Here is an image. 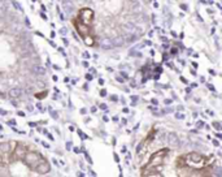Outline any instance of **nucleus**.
Here are the masks:
<instances>
[{"label": "nucleus", "instance_id": "f8f14e48", "mask_svg": "<svg viewBox=\"0 0 222 177\" xmlns=\"http://www.w3.org/2000/svg\"><path fill=\"white\" fill-rule=\"evenodd\" d=\"M213 127H214L216 129H220V130H221V125H218V122H213Z\"/></svg>", "mask_w": 222, "mask_h": 177}, {"label": "nucleus", "instance_id": "20e7f679", "mask_svg": "<svg viewBox=\"0 0 222 177\" xmlns=\"http://www.w3.org/2000/svg\"><path fill=\"white\" fill-rule=\"evenodd\" d=\"M73 25L74 28H76L77 33L81 35V38H82L83 41H85V43L87 46H95V31L92 30V28H90V26H86L85 23H82L79 20L74 18L73 20Z\"/></svg>", "mask_w": 222, "mask_h": 177}, {"label": "nucleus", "instance_id": "423d86ee", "mask_svg": "<svg viewBox=\"0 0 222 177\" xmlns=\"http://www.w3.org/2000/svg\"><path fill=\"white\" fill-rule=\"evenodd\" d=\"M29 151H30L29 146L26 145V143L18 142V143H17V146H16V149H14V151L12 152V155H11L12 163H16V161H20V160L22 161Z\"/></svg>", "mask_w": 222, "mask_h": 177}, {"label": "nucleus", "instance_id": "9d476101", "mask_svg": "<svg viewBox=\"0 0 222 177\" xmlns=\"http://www.w3.org/2000/svg\"><path fill=\"white\" fill-rule=\"evenodd\" d=\"M21 95V90L20 89H13V90H11L9 91V97L12 98H18Z\"/></svg>", "mask_w": 222, "mask_h": 177}, {"label": "nucleus", "instance_id": "9b49d317", "mask_svg": "<svg viewBox=\"0 0 222 177\" xmlns=\"http://www.w3.org/2000/svg\"><path fill=\"white\" fill-rule=\"evenodd\" d=\"M47 95H48V91H47V90H44V91L39 92V94H35V97H37L38 99H43V98H46Z\"/></svg>", "mask_w": 222, "mask_h": 177}, {"label": "nucleus", "instance_id": "4468645a", "mask_svg": "<svg viewBox=\"0 0 222 177\" xmlns=\"http://www.w3.org/2000/svg\"><path fill=\"white\" fill-rule=\"evenodd\" d=\"M9 125H16V121H14V120H11V121H9Z\"/></svg>", "mask_w": 222, "mask_h": 177}, {"label": "nucleus", "instance_id": "6e6552de", "mask_svg": "<svg viewBox=\"0 0 222 177\" xmlns=\"http://www.w3.org/2000/svg\"><path fill=\"white\" fill-rule=\"evenodd\" d=\"M155 134H156V130H155V129H152V130L148 133V136H147L146 139L143 141V142L140 143L139 146H138V151H140V150H142L143 147H144V146H147V143L152 142V139H153V138H155Z\"/></svg>", "mask_w": 222, "mask_h": 177}, {"label": "nucleus", "instance_id": "0eeeda50", "mask_svg": "<svg viewBox=\"0 0 222 177\" xmlns=\"http://www.w3.org/2000/svg\"><path fill=\"white\" fill-rule=\"evenodd\" d=\"M77 18L81 21L82 23H85L86 26L92 28V23H94V18H95V13L91 8H82L78 12Z\"/></svg>", "mask_w": 222, "mask_h": 177}, {"label": "nucleus", "instance_id": "f03ea898", "mask_svg": "<svg viewBox=\"0 0 222 177\" xmlns=\"http://www.w3.org/2000/svg\"><path fill=\"white\" fill-rule=\"evenodd\" d=\"M169 154V149H161L153 152L149 158L148 163L142 168V177H149L158 175L164 169V160Z\"/></svg>", "mask_w": 222, "mask_h": 177}, {"label": "nucleus", "instance_id": "f257e3e1", "mask_svg": "<svg viewBox=\"0 0 222 177\" xmlns=\"http://www.w3.org/2000/svg\"><path fill=\"white\" fill-rule=\"evenodd\" d=\"M214 160V156H204L199 152H188V154H183L177 158L175 166L177 168L188 167L191 169H203V168H206L213 164Z\"/></svg>", "mask_w": 222, "mask_h": 177}, {"label": "nucleus", "instance_id": "7ed1b4c3", "mask_svg": "<svg viewBox=\"0 0 222 177\" xmlns=\"http://www.w3.org/2000/svg\"><path fill=\"white\" fill-rule=\"evenodd\" d=\"M22 163L29 169L34 171V172L39 173V175H47L51 171V166L48 160L42 154H39L38 151H29L26 154L25 159L22 160Z\"/></svg>", "mask_w": 222, "mask_h": 177}, {"label": "nucleus", "instance_id": "2eb2a0df", "mask_svg": "<svg viewBox=\"0 0 222 177\" xmlns=\"http://www.w3.org/2000/svg\"><path fill=\"white\" fill-rule=\"evenodd\" d=\"M42 145H43V146H44V147H47V149H48V147H49V145H48V143H46V142H43V143H42Z\"/></svg>", "mask_w": 222, "mask_h": 177}, {"label": "nucleus", "instance_id": "a211bd4d", "mask_svg": "<svg viewBox=\"0 0 222 177\" xmlns=\"http://www.w3.org/2000/svg\"><path fill=\"white\" fill-rule=\"evenodd\" d=\"M213 145H214V146H218V145H220V143H218L217 141H213Z\"/></svg>", "mask_w": 222, "mask_h": 177}, {"label": "nucleus", "instance_id": "39448f33", "mask_svg": "<svg viewBox=\"0 0 222 177\" xmlns=\"http://www.w3.org/2000/svg\"><path fill=\"white\" fill-rule=\"evenodd\" d=\"M178 177H213L211 168H203V169H191L188 167L177 168Z\"/></svg>", "mask_w": 222, "mask_h": 177}, {"label": "nucleus", "instance_id": "412c9836", "mask_svg": "<svg viewBox=\"0 0 222 177\" xmlns=\"http://www.w3.org/2000/svg\"><path fill=\"white\" fill-rule=\"evenodd\" d=\"M115 159H116V161H119V159H118V156H117L116 154H115Z\"/></svg>", "mask_w": 222, "mask_h": 177}, {"label": "nucleus", "instance_id": "f3484780", "mask_svg": "<svg viewBox=\"0 0 222 177\" xmlns=\"http://www.w3.org/2000/svg\"><path fill=\"white\" fill-rule=\"evenodd\" d=\"M177 51H178V50H177V48H173V50H172V53H173V55H174V53H177Z\"/></svg>", "mask_w": 222, "mask_h": 177}, {"label": "nucleus", "instance_id": "1a4fd4ad", "mask_svg": "<svg viewBox=\"0 0 222 177\" xmlns=\"http://www.w3.org/2000/svg\"><path fill=\"white\" fill-rule=\"evenodd\" d=\"M168 142H169V145H172V146H177L178 147V145H179V141H178V138H177L175 134H169V137H168Z\"/></svg>", "mask_w": 222, "mask_h": 177}, {"label": "nucleus", "instance_id": "6ab92c4d", "mask_svg": "<svg viewBox=\"0 0 222 177\" xmlns=\"http://www.w3.org/2000/svg\"><path fill=\"white\" fill-rule=\"evenodd\" d=\"M86 78H87V80H92V77L90 76V74H87V76H86Z\"/></svg>", "mask_w": 222, "mask_h": 177}, {"label": "nucleus", "instance_id": "ddd939ff", "mask_svg": "<svg viewBox=\"0 0 222 177\" xmlns=\"http://www.w3.org/2000/svg\"><path fill=\"white\" fill-rule=\"evenodd\" d=\"M100 95H101V97H105V95H107V91H105V90H101V91H100Z\"/></svg>", "mask_w": 222, "mask_h": 177}, {"label": "nucleus", "instance_id": "aec40b11", "mask_svg": "<svg viewBox=\"0 0 222 177\" xmlns=\"http://www.w3.org/2000/svg\"><path fill=\"white\" fill-rule=\"evenodd\" d=\"M78 177H85V175H83V173H81V172H79V173H78Z\"/></svg>", "mask_w": 222, "mask_h": 177}, {"label": "nucleus", "instance_id": "dca6fc26", "mask_svg": "<svg viewBox=\"0 0 222 177\" xmlns=\"http://www.w3.org/2000/svg\"><path fill=\"white\" fill-rule=\"evenodd\" d=\"M17 115H18V116H22V117H23V116H25V113H23V112H21V111H20V112L17 113Z\"/></svg>", "mask_w": 222, "mask_h": 177}]
</instances>
